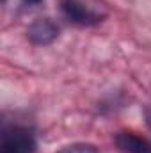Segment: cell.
<instances>
[{"mask_svg":"<svg viewBox=\"0 0 151 153\" xmlns=\"http://www.w3.org/2000/svg\"><path fill=\"white\" fill-rule=\"evenodd\" d=\"M115 144L123 153H151V141L135 132H119Z\"/></svg>","mask_w":151,"mask_h":153,"instance_id":"cell-3","label":"cell"},{"mask_svg":"<svg viewBox=\"0 0 151 153\" xmlns=\"http://www.w3.org/2000/svg\"><path fill=\"white\" fill-rule=\"evenodd\" d=\"M0 153H36L34 134L21 125H9L2 128Z\"/></svg>","mask_w":151,"mask_h":153,"instance_id":"cell-1","label":"cell"},{"mask_svg":"<svg viewBox=\"0 0 151 153\" xmlns=\"http://www.w3.org/2000/svg\"><path fill=\"white\" fill-rule=\"evenodd\" d=\"M57 36H59V27L48 18H39L29 27V38L36 45H48Z\"/></svg>","mask_w":151,"mask_h":153,"instance_id":"cell-4","label":"cell"},{"mask_svg":"<svg viewBox=\"0 0 151 153\" xmlns=\"http://www.w3.org/2000/svg\"><path fill=\"white\" fill-rule=\"evenodd\" d=\"M61 11L66 16V20L76 25H94L101 22V16L94 13L91 7H87L85 4H82L80 0H62Z\"/></svg>","mask_w":151,"mask_h":153,"instance_id":"cell-2","label":"cell"},{"mask_svg":"<svg viewBox=\"0 0 151 153\" xmlns=\"http://www.w3.org/2000/svg\"><path fill=\"white\" fill-rule=\"evenodd\" d=\"M57 153H100L93 144H70V146H64L62 150H59Z\"/></svg>","mask_w":151,"mask_h":153,"instance_id":"cell-5","label":"cell"},{"mask_svg":"<svg viewBox=\"0 0 151 153\" xmlns=\"http://www.w3.org/2000/svg\"><path fill=\"white\" fill-rule=\"evenodd\" d=\"M41 0H21V4L23 5H36V4H39Z\"/></svg>","mask_w":151,"mask_h":153,"instance_id":"cell-6","label":"cell"}]
</instances>
